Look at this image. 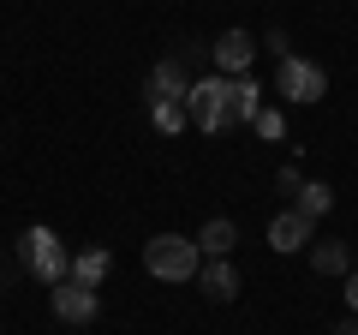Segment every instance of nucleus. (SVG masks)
<instances>
[{
	"mask_svg": "<svg viewBox=\"0 0 358 335\" xmlns=\"http://www.w3.org/2000/svg\"><path fill=\"white\" fill-rule=\"evenodd\" d=\"M143 270L155 275V282H197V270H203V252H197L192 233H155V240H143Z\"/></svg>",
	"mask_w": 358,
	"mask_h": 335,
	"instance_id": "obj_1",
	"label": "nucleus"
},
{
	"mask_svg": "<svg viewBox=\"0 0 358 335\" xmlns=\"http://www.w3.org/2000/svg\"><path fill=\"white\" fill-rule=\"evenodd\" d=\"M18 270H30L36 282H66L72 275V252L60 245V233L54 228H24L18 233Z\"/></svg>",
	"mask_w": 358,
	"mask_h": 335,
	"instance_id": "obj_2",
	"label": "nucleus"
},
{
	"mask_svg": "<svg viewBox=\"0 0 358 335\" xmlns=\"http://www.w3.org/2000/svg\"><path fill=\"white\" fill-rule=\"evenodd\" d=\"M185 114H192V126L209 132V138L233 132V120H227V78H221V72L192 78V90H185Z\"/></svg>",
	"mask_w": 358,
	"mask_h": 335,
	"instance_id": "obj_3",
	"label": "nucleus"
},
{
	"mask_svg": "<svg viewBox=\"0 0 358 335\" xmlns=\"http://www.w3.org/2000/svg\"><path fill=\"white\" fill-rule=\"evenodd\" d=\"M275 84H281V96H287V102H299V108H310V102H322V96H329V72H322V66H310V60H299V54H287V60H281Z\"/></svg>",
	"mask_w": 358,
	"mask_h": 335,
	"instance_id": "obj_4",
	"label": "nucleus"
},
{
	"mask_svg": "<svg viewBox=\"0 0 358 335\" xmlns=\"http://www.w3.org/2000/svg\"><path fill=\"white\" fill-rule=\"evenodd\" d=\"M209 60H215L221 78H245L251 60H257V36L251 30H221V36L209 42Z\"/></svg>",
	"mask_w": 358,
	"mask_h": 335,
	"instance_id": "obj_5",
	"label": "nucleus"
},
{
	"mask_svg": "<svg viewBox=\"0 0 358 335\" xmlns=\"http://www.w3.org/2000/svg\"><path fill=\"white\" fill-rule=\"evenodd\" d=\"M54 317L60 323H78V329H84V323H96V311H102V299H96V287H84V282H72V275H66V282H54Z\"/></svg>",
	"mask_w": 358,
	"mask_h": 335,
	"instance_id": "obj_6",
	"label": "nucleus"
},
{
	"mask_svg": "<svg viewBox=\"0 0 358 335\" xmlns=\"http://www.w3.org/2000/svg\"><path fill=\"white\" fill-rule=\"evenodd\" d=\"M310 240H317V221H305L293 204L268 216V245H275V252H305Z\"/></svg>",
	"mask_w": 358,
	"mask_h": 335,
	"instance_id": "obj_7",
	"label": "nucleus"
},
{
	"mask_svg": "<svg viewBox=\"0 0 358 335\" xmlns=\"http://www.w3.org/2000/svg\"><path fill=\"white\" fill-rule=\"evenodd\" d=\"M197 287H203V299H215V306H233V299H239V270H233V258H203Z\"/></svg>",
	"mask_w": 358,
	"mask_h": 335,
	"instance_id": "obj_8",
	"label": "nucleus"
},
{
	"mask_svg": "<svg viewBox=\"0 0 358 335\" xmlns=\"http://www.w3.org/2000/svg\"><path fill=\"white\" fill-rule=\"evenodd\" d=\"M257 114H263V84H257L251 72L227 78V120H233V126H251Z\"/></svg>",
	"mask_w": 358,
	"mask_h": 335,
	"instance_id": "obj_9",
	"label": "nucleus"
},
{
	"mask_svg": "<svg viewBox=\"0 0 358 335\" xmlns=\"http://www.w3.org/2000/svg\"><path fill=\"white\" fill-rule=\"evenodd\" d=\"M185 90H192V72L167 54V60H155L150 72V102H185Z\"/></svg>",
	"mask_w": 358,
	"mask_h": 335,
	"instance_id": "obj_10",
	"label": "nucleus"
},
{
	"mask_svg": "<svg viewBox=\"0 0 358 335\" xmlns=\"http://www.w3.org/2000/svg\"><path fill=\"white\" fill-rule=\"evenodd\" d=\"M197 240V252L203 258H233V245H239V228H233V216H209L203 228L192 233Z\"/></svg>",
	"mask_w": 358,
	"mask_h": 335,
	"instance_id": "obj_11",
	"label": "nucleus"
},
{
	"mask_svg": "<svg viewBox=\"0 0 358 335\" xmlns=\"http://www.w3.org/2000/svg\"><path fill=\"white\" fill-rule=\"evenodd\" d=\"M108 270H114V252H108V245H84L72 258V282H84V287H102Z\"/></svg>",
	"mask_w": 358,
	"mask_h": 335,
	"instance_id": "obj_12",
	"label": "nucleus"
},
{
	"mask_svg": "<svg viewBox=\"0 0 358 335\" xmlns=\"http://www.w3.org/2000/svg\"><path fill=\"white\" fill-rule=\"evenodd\" d=\"M310 270L317 275H346L352 270V252H346V240H310Z\"/></svg>",
	"mask_w": 358,
	"mask_h": 335,
	"instance_id": "obj_13",
	"label": "nucleus"
},
{
	"mask_svg": "<svg viewBox=\"0 0 358 335\" xmlns=\"http://www.w3.org/2000/svg\"><path fill=\"white\" fill-rule=\"evenodd\" d=\"M293 210H299V216H305V221H322V216H329V210H334V192H329V186H322V180H305V186H299V192H293Z\"/></svg>",
	"mask_w": 358,
	"mask_h": 335,
	"instance_id": "obj_14",
	"label": "nucleus"
},
{
	"mask_svg": "<svg viewBox=\"0 0 358 335\" xmlns=\"http://www.w3.org/2000/svg\"><path fill=\"white\" fill-rule=\"evenodd\" d=\"M150 120H155V132H185V126H192L185 102H150Z\"/></svg>",
	"mask_w": 358,
	"mask_h": 335,
	"instance_id": "obj_15",
	"label": "nucleus"
},
{
	"mask_svg": "<svg viewBox=\"0 0 358 335\" xmlns=\"http://www.w3.org/2000/svg\"><path fill=\"white\" fill-rule=\"evenodd\" d=\"M251 132H257V138H268V144H281L287 138V114H281V108H263V114L251 120Z\"/></svg>",
	"mask_w": 358,
	"mask_h": 335,
	"instance_id": "obj_16",
	"label": "nucleus"
},
{
	"mask_svg": "<svg viewBox=\"0 0 358 335\" xmlns=\"http://www.w3.org/2000/svg\"><path fill=\"white\" fill-rule=\"evenodd\" d=\"M299 186H305V174H299V168H293V162H287V168H281V174H275V192H299Z\"/></svg>",
	"mask_w": 358,
	"mask_h": 335,
	"instance_id": "obj_17",
	"label": "nucleus"
},
{
	"mask_svg": "<svg viewBox=\"0 0 358 335\" xmlns=\"http://www.w3.org/2000/svg\"><path fill=\"white\" fill-rule=\"evenodd\" d=\"M341 282H346V306H352V317H358V264L341 275Z\"/></svg>",
	"mask_w": 358,
	"mask_h": 335,
	"instance_id": "obj_18",
	"label": "nucleus"
},
{
	"mask_svg": "<svg viewBox=\"0 0 358 335\" xmlns=\"http://www.w3.org/2000/svg\"><path fill=\"white\" fill-rule=\"evenodd\" d=\"M334 335H358V317H346V323H334Z\"/></svg>",
	"mask_w": 358,
	"mask_h": 335,
	"instance_id": "obj_19",
	"label": "nucleus"
}]
</instances>
